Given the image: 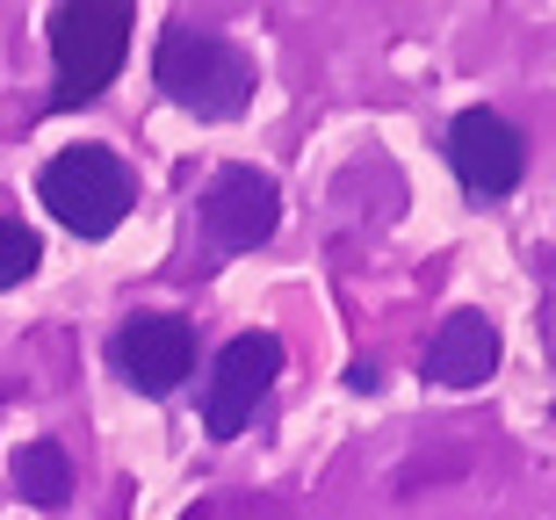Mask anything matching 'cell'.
<instances>
[{"instance_id": "6da1fadb", "label": "cell", "mask_w": 556, "mask_h": 520, "mask_svg": "<svg viewBox=\"0 0 556 520\" xmlns=\"http://www.w3.org/2000/svg\"><path fill=\"white\" fill-rule=\"evenodd\" d=\"M152 80H160V94H174V102H181L188 116H203V124H239L247 102H253V59L225 29L188 22V15H174L160 29Z\"/></svg>"}, {"instance_id": "7a4b0ae2", "label": "cell", "mask_w": 556, "mask_h": 520, "mask_svg": "<svg viewBox=\"0 0 556 520\" xmlns=\"http://www.w3.org/2000/svg\"><path fill=\"white\" fill-rule=\"evenodd\" d=\"M130 51L124 0H59L51 8V109H87Z\"/></svg>"}, {"instance_id": "3957f363", "label": "cell", "mask_w": 556, "mask_h": 520, "mask_svg": "<svg viewBox=\"0 0 556 520\" xmlns=\"http://www.w3.org/2000/svg\"><path fill=\"white\" fill-rule=\"evenodd\" d=\"M37 195L73 239H109V231L130 217V203H138V174L109 145H65L59 160L37 174Z\"/></svg>"}, {"instance_id": "277c9868", "label": "cell", "mask_w": 556, "mask_h": 520, "mask_svg": "<svg viewBox=\"0 0 556 520\" xmlns=\"http://www.w3.org/2000/svg\"><path fill=\"white\" fill-rule=\"evenodd\" d=\"M282 225V188L261 167H217L203 188V239L210 253H253Z\"/></svg>"}, {"instance_id": "5b68a950", "label": "cell", "mask_w": 556, "mask_h": 520, "mask_svg": "<svg viewBox=\"0 0 556 520\" xmlns=\"http://www.w3.org/2000/svg\"><path fill=\"white\" fill-rule=\"evenodd\" d=\"M109 362L124 369L130 391L144 397H166V391H181L188 369H195V326L174 312H138L116 326V340H109Z\"/></svg>"}, {"instance_id": "8992f818", "label": "cell", "mask_w": 556, "mask_h": 520, "mask_svg": "<svg viewBox=\"0 0 556 520\" xmlns=\"http://www.w3.org/2000/svg\"><path fill=\"white\" fill-rule=\"evenodd\" d=\"M275 376H282V340L275 333H239L225 354H217V369H210V397H203V419L210 434L231 441L247 434L253 413H261V397L275 391Z\"/></svg>"}, {"instance_id": "52a82bcc", "label": "cell", "mask_w": 556, "mask_h": 520, "mask_svg": "<svg viewBox=\"0 0 556 520\" xmlns=\"http://www.w3.org/2000/svg\"><path fill=\"white\" fill-rule=\"evenodd\" d=\"M448 167L470 195H514L528 174V138L498 109H463L448 124Z\"/></svg>"}, {"instance_id": "ba28073f", "label": "cell", "mask_w": 556, "mask_h": 520, "mask_svg": "<svg viewBox=\"0 0 556 520\" xmlns=\"http://www.w3.org/2000/svg\"><path fill=\"white\" fill-rule=\"evenodd\" d=\"M492 369H498V326L484 312H448L441 333L427 340V354H419V376L433 391H470Z\"/></svg>"}, {"instance_id": "9c48e42d", "label": "cell", "mask_w": 556, "mask_h": 520, "mask_svg": "<svg viewBox=\"0 0 556 520\" xmlns=\"http://www.w3.org/2000/svg\"><path fill=\"white\" fill-rule=\"evenodd\" d=\"M15 492H22V506L59 513V506L73 499V456H65L59 441H29V448H15Z\"/></svg>"}, {"instance_id": "30bf717a", "label": "cell", "mask_w": 556, "mask_h": 520, "mask_svg": "<svg viewBox=\"0 0 556 520\" xmlns=\"http://www.w3.org/2000/svg\"><path fill=\"white\" fill-rule=\"evenodd\" d=\"M43 268V239L22 217H0V290H22Z\"/></svg>"}, {"instance_id": "8fae6325", "label": "cell", "mask_w": 556, "mask_h": 520, "mask_svg": "<svg viewBox=\"0 0 556 520\" xmlns=\"http://www.w3.org/2000/svg\"><path fill=\"white\" fill-rule=\"evenodd\" d=\"M8 397H15V383H0V413H8Z\"/></svg>"}]
</instances>
